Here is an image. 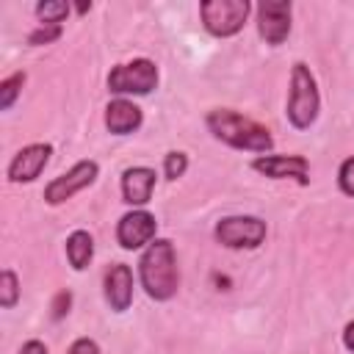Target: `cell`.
Instances as JSON below:
<instances>
[{
  "instance_id": "9",
  "label": "cell",
  "mask_w": 354,
  "mask_h": 354,
  "mask_svg": "<svg viewBox=\"0 0 354 354\" xmlns=\"http://www.w3.org/2000/svg\"><path fill=\"white\" fill-rule=\"evenodd\" d=\"M252 169L271 177V180H288L293 177L299 185L310 183V163L301 155H257L252 160Z\"/></svg>"
},
{
  "instance_id": "17",
  "label": "cell",
  "mask_w": 354,
  "mask_h": 354,
  "mask_svg": "<svg viewBox=\"0 0 354 354\" xmlns=\"http://www.w3.org/2000/svg\"><path fill=\"white\" fill-rule=\"evenodd\" d=\"M36 14H39V19H41L44 25H58V22L66 19L69 6H66V3H58V0H44V3L36 6Z\"/></svg>"
},
{
  "instance_id": "7",
  "label": "cell",
  "mask_w": 354,
  "mask_h": 354,
  "mask_svg": "<svg viewBox=\"0 0 354 354\" xmlns=\"http://www.w3.org/2000/svg\"><path fill=\"white\" fill-rule=\"evenodd\" d=\"M97 163L94 160H77L66 174H61V177H55L53 183H47V188H44V199L50 202V205H61V202H66L69 196H75L77 191H83V188H88L94 180H97Z\"/></svg>"
},
{
  "instance_id": "10",
  "label": "cell",
  "mask_w": 354,
  "mask_h": 354,
  "mask_svg": "<svg viewBox=\"0 0 354 354\" xmlns=\"http://www.w3.org/2000/svg\"><path fill=\"white\" fill-rule=\"evenodd\" d=\"M155 216L147 213V210H130L119 218V227H116V241L122 249H141L144 243H152L155 238Z\"/></svg>"
},
{
  "instance_id": "5",
  "label": "cell",
  "mask_w": 354,
  "mask_h": 354,
  "mask_svg": "<svg viewBox=\"0 0 354 354\" xmlns=\"http://www.w3.org/2000/svg\"><path fill=\"white\" fill-rule=\"evenodd\" d=\"M155 86H158V66L149 58L119 64L108 75V88L113 94H149Z\"/></svg>"
},
{
  "instance_id": "14",
  "label": "cell",
  "mask_w": 354,
  "mask_h": 354,
  "mask_svg": "<svg viewBox=\"0 0 354 354\" xmlns=\"http://www.w3.org/2000/svg\"><path fill=\"white\" fill-rule=\"evenodd\" d=\"M105 124L113 136H127L133 130H138L141 124V108L130 100H113L108 108H105Z\"/></svg>"
},
{
  "instance_id": "23",
  "label": "cell",
  "mask_w": 354,
  "mask_h": 354,
  "mask_svg": "<svg viewBox=\"0 0 354 354\" xmlns=\"http://www.w3.org/2000/svg\"><path fill=\"white\" fill-rule=\"evenodd\" d=\"M69 354H100L97 343L88 340V337H77L72 346H69Z\"/></svg>"
},
{
  "instance_id": "2",
  "label": "cell",
  "mask_w": 354,
  "mask_h": 354,
  "mask_svg": "<svg viewBox=\"0 0 354 354\" xmlns=\"http://www.w3.org/2000/svg\"><path fill=\"white\" fill-rule=\"evenodd\" d=\"M205 122H207V130L218 141H224V144H230L235 149L268 152L274 147V138H271V133L263 124H257L254 119H246V116H241L235 111H227V108L210 111Z\"/></svg>"
},
{
  "instance_id": "12",
  "label": "cell",
  "mask_w": 354,
  "mask_h": 354,
  "mask_svg": "<svg viewBox=\"0 0 354 354\" xmlns=\"http://www.w3.org/2000/svg\"><path fill=\"white\" fill-rule=\"evenodd\" d=\"M105 299L111 304V310L124 313L133 301V271L124 263H116L108 268L105 274Z\"/></svg>"
},
{
  "instance_id": "18",
  "label": "cell",
  "mask_w": 354,
  "mask_h": 354,
  "mask_svg": "<svg viewBox=\"0 0 354 354\" xmlns=\"http://www.w3.org/2000/svg\"><path fill=\"white\" fill-rule=\"evenodd\" d=\"M22 83H25V72H14V75H8V77L0 83V111H8V108L14 105V100H17L19 88H22Z\"/></svg>"
},
{
  "instance_id": "25",
  "label": "cell",
  "mask_w": 354,
  "mask_h": 354,
  "mask_svg": "<svg viewBox=\"0 0 354 354\" xmlns=\"http://www.w3.org/2000/svg\"><path fill=\"white\" fill-rule=\"evenodd\" d=\"M343 343H346L348 351H354V321L346 324V329H343Z\"/></svg>"
},
{
  "instance_id": "11",
  "label": "cell",
  "mask_w": 354,
  "mask_h": 354,
  "mask_svg": "<svg viewBox=\"0 0 354 354\" xmlns=\"http://www.w3.org/2000/svg\"><path fill=\"white\" fill-rule=\"evenodd\" d=\"M50 155H53V147L50 144H30V147H22L11 163H8V180L11 183H33L44 166L50 163Z\"/></svg>"
},
{
  "instance_id": "13",
  "label": "cell",
  "mask_w": 354,
  "mask_h": 354,
  "mask_svg": "<svg viewBox=\"0 0 354 354\" xmlns=\"http://www.w3.org/2000/svg\"><path fill=\"white\" fill-rule=\"evenodd\" d=\"M152 188H155V171L147 166H133L122 174V196L133 207L147 205L152 199Z\"/></svg>"
},
{
  "instance_id": "20",
  "label": "cell",
  "mask_w": 354,
  "mask_h": 354,
  "mask_svg": "<svg viewBox=\"0 0 354 354\" xmlns=\"http://www.w3.org/2000/svg\"><path fill=\"white\" fill-rule=\"evenodd\" d=\"M61 36V25H39L30 36H28V44H50V41H55Z\"/></svg>"
},
{
  "instance_id": "4",
  "label": "cell",
  "mask_w": 354,
  "mask_h": 354,
  "mask_svg": "<svg viewBox=\"0 0 354 354\" xmlns=\"http://www.w3.org/2000/svg\"><path fill=\"white\" fill-rule=\"evenodd\" d=\"M249 11H252L249 0H205V3H199L202 25L207 28V33H213L218 39L235 36L243 28Z\"/></svg>"
},
{
  "instance_id": "15",
  "label": "cell",
  "mask_w": 354,
  "mask_h": 354,
  "mask_svg": "<svg viewBox=\"0 0 354 354\" xmlns=\"http://www.w3.org/2000/svg\"><path fill=\"white\" fill-rule=\"evenodd\" d=\"M66 257H69L75 271H83L94 257V238L86 230H75L66 238Z\"/></svg>"
},
{
  "instance_id": "19",
  "label": "cell",
  "mask_w": 354,
  "mask_h": 354,
  "mask_svg": "<svg viewBox=\"0 0 354 354\" xmlns=\"http://www.w3.org/2000/svg\"><path fill=\"white\" fill-rule=\"evenodd\" d=\"M185 169H188V158H185V152H169V155H166V160H163V174H166L169 180L183 177Z\"/></svg>"
},
{
  "instance_id": "16",
  "label": "cell",
  "mask_w": 354,
  "mask_h": 354,
  "mask_svg": "<svg viewBox=\"0 0 354 354\" xmlns=\"http://www.w3.org/2000/svg\"><path fill=\"white\" fill-rule=\"evenodd\" d=\"M17 299H19V282H17V274H14L11 268H6V271L0 274V307L11 310V307L17 304Z\"/></svg>"
},
{
  "instance_id": "24",
  "label": "cell",
  "mask_w": 354,
  "mask_h": 354,
  "mask_svg": "<svg viewBox=\"0 0 354 354\" xmlns=\"http://www.w3.org/2000/svg\"><path fill=\"white\" fill-rule=\"evenodd\" d=\"M19 354H47V346H44L41 340H28V343L19 348Z\"/></svg>"
},
{
  "instance_id": "3",
  "label": "cell",
  "mask_w": 354,
  "mask_h": 354,
  "mask_svg": "<svg viewBox=\"0 0 354 354\" xmlns=\"http://www.w3.org/2000/svg\"><path fill=\"white\" fill-rule=\"evenodd\" d=\"M318 88H315V77L307 69V64H293L290 72V94H288V119L296 130H307L315 116H318Z\"/></svg>"
},
{
  "instance_id": "21",
  "label": "cell",
  "mask_w": 354,
  "mask_h": 354,
  "mask_svg": "<svg viewBox=\"0 0 354 354\" xmlns=\"http://www.w3.org/2000/svg\"><path fill=\"white\" fill-rule=\"evenodd\" d=\"M337 180H340V188H343V194L354 196V158H346V160L340 163Z\"/></svg>"
},
{
  "instance_id": "22",
  "label": "cell",
  "mask_w": 354,
  "mask_h": 354,
  "mask_svg": "<svg viewBox=\"0 0 354 354\" xmlns=\"http://www.w3.org/2000/svg\"><path fill=\"white\" fill-rule=\"evenodd\" d=\"M69 304H72V293H69V290L55 293V301H53V318H64V315L69 313Z\"/></svg>"
},
{
  "instance_id": "6",
  "label": "cell",
  "mask_w": 354,
  "mask_h": 354,
  "mask_svg": "<svg viewBox=\"0 0 354 354\" xmlns=\"http://www.w3.org/2000/svg\"><path fill=\"white\" fill-rule=\"evenodd\" d=\"M216 241L227 249H254L266 241V221L257 216H227L216 224Z\"/></svg>"
},
{
  "instance_id": "1",
  "label": "cell",
  "mask_w": 354,
  "mask_h": 354,
  "mask_svg": "<svg viewBox=\"0 0 354 354\" xmlns=\"http://www.w3.org/2000/svg\"><path fill=\"white\" fill-rule=\"evenodd\" d=\"M138 277H141L144 290L155 301H166L177 293L180 271H177V254H174L171 241L158 238L144 249L138 260Z\"/></svg>"
},
{
  "instance_id": "8",
  "label": "cell",
  "mask_w": 354,
  "mask_h": 354,
  "mask_svg": "<svg viewBox=\"0 0 354 354\" xmlns=\"http://www.w3.org/2000/svg\"><path fill=\"white\" fill-rule=\"evenodd\" d=\"M257 28L266 44H282L290 33V3L288 0H263L257 6Z\"/></svg>"
}]
</instances>
